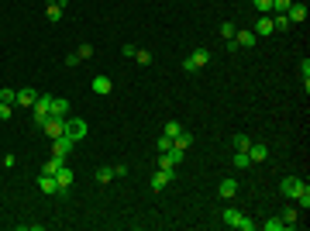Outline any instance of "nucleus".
Returning <instances> with one entry per match:
<instances>
[{"label":"nucleus","mask_w":310,"mask_h":231,"mask_svg":"<svg viewBox=\"0 0 310 231\" xmlns=\"http://www.w3.org/2000/svg\"><path fill=\"white\" fill-rule=\"evenodd\" d=\"M300 190H307V179H300V176H286V179L279 183V193H283V197H290V200H297V197H300Z\"/></svg>","instance_id":"1"},{"label":"nucleus","mask_w":310,"mask_h":231,"mask_svg":"<svg viewBox=\"0 0 310 231\" xmlns=\"http://www.w3.org/2000/svg\"><path fill=\"white\" fill-rule=\"evenodd\" d=\"M86 131H90V124H86L83 117H66V128H62V135H66V138L79 142V138H86Z\"/></svg>","instance_id":"2"},{"label":"nucleus","mask_w":310,"mask_h":231,"mask_svg":"<svg viewBox=\"0 0 310 231\" xmlns=\"http://www.w3.org/2000/svg\"><path fill=\"white\" fill-rule=\"evenodd\" d=\"M207 62H210V52H207V49H197L193 56L183 59V69H186V73H197V69H204Z\"/></svg>","instance_id":"3"},{"label":"nucleus","mask_w":310,"mask_h":231,"mask_svg":"<svg viewBox=\"0 0 310 231\" xmlns=\"http://www.w3.org/2000/svg\"><path fill=\"white\" fill-rule=\"evenodd\" d=\"M49 107H52V97H49V93H38V100H35V107H31V117H35V124H38V128L45 124Z\"/></svg>","instance_id":"4"},{"label":"nucleus","mask_w":310,"mask_h":231,"mask_svg":"<svg viewBox=\"0 0 310 231\" xmlns=\"http://www.w3.org/2000/svg\"><path fill=\"white\" fill-rule=\"evenodd\" d=\"M286 17H290V24H304V21H307V3H304V0H293V3L286 7Z\"/></svg>","instance_id":"5"},{"label":"nucleus","mask_w":310,"mask_h":231,"mask_svg":"<svg viewBox=\"0 0 310 231\" xmlns=\"http://www.w3.org/2000/svg\"><path fill=\"white\" fill-rule=\"evenodd\" d=\"M73 179H76V176H73V169H69V166H59V173H55V186H59V197H62V193H69Z\"/></svg>","instance_id":"6"},{"label":"nucleus","mask_w":310,"mask_h":231,"mask_svg":"<svg viewBox=\"0 0 310 231\" xmlns=\"http://www.w3.org/2000/svg\"><path fill=\"white\" fill-rule=\"evenodd\" d=\"M62 128H66V117H52V114H49V117H45V124H42V131H45L49 138H59V135H62Z\"/></svg>","instance_id":"7"},{"label":"nucleus","mask_w":310,"mask_h":231,"mask_svg":"<svg viewBox=\"0 0 310 231\" xmlns=\"http://www.w3.org/2000/svg\"><path fill=\"white\" fill-rule=\"evenodd\" d=\"M73 138H66V135H59V138H52V155H59V159H66V155L73 152Z\"/></svg>","instance_id":"8"},{"label":"nucleus","mask_w":310,"mask_h":231,"mask_svg":"<svg viewBox=\"0 0 310 231\" xmlns=\"http://www.w3.org/2000/svg\"><path fill=\"white\" fill-rule=\"evenodd\" d=\"M172 176H176V169H172V166L158 169V173L152 176V190H165V183H172Z\"/></svg>","instance_id":"9"},{"label":"nucleus","mask_w":310,"mask_h":231,"mask_svg":"<svg viewBox=\"0 0 310 231\" xmlns=\"http://www.w3.org/2000/svg\"><path fill=\"white\" fill-rule=\"evenodd\" d=\"M255 38H265V35H272V14H258V21H255Z\"/></svg>","instance_id":"10"},{"label":"nucleus","mask_w":310,"mask_h":231,"mask_svg":"<svg viewBox=\"0 0 310 231\" xmlns=\"http://www.w3.org/2000/svg\"><path fill=\"white\" fill-rule=\"evenodd\" d=\"M258 38H255V31H248V28H241V31H234V45L238 49H252Z\"/></svg>","instance_id":"11"},{"label":"nucleus","mask_w":310,"mask_h":231,"mask_svg":"<svg viewBox=\"0 0 310 231\" xmlns=\"http://www.w3.org/2000/svg\"><path fill=\"white\" fill-rule=\"evenodd\" d=\"M35 100H38V93L35 90H17V97H14V107H35Z\"/></svg>","instance_id":"12"},{"label":"nucleus","mask_w":310,"mask_h":231,"mask_svg":"<svg viewBox=\"0 0 310 231\" xmlns=\"http://www.w3.org/2000/svg\"><path fill=\"white\" fill-rule=\"evenodd\" d=\"M49 114H52V117H69V100H66V97H52Z\"/></svg>","instance_id":"13"},{"label":"nucleus","mask_w":310,"mask_h":231,"mask_svg":"<svg viewBox=\"0 0 310 231\" xmlns=\"http://www.w3.org/2000/svg\"><path fill=\"white\" fill-rule=\"evenodd\" d=\"M90 86H93V93H97V97H107L114 83H110V76H93V79H90Z\"/></svg>","instance_id":"14"},{"label":"nucleus","mask_w":310,"mask_h":231,"mask_svg":"<svg viewBox=\"0 0 310 231\" xmlns=\"http://www.w3.org/2000/svg\"><path fill=\"white\" fill-rule=\"evenodd\" d=\"M248 159H252V162H265V159H269V145L252 142V145H248Z\"/></svg>","instance_id":"15"},{"label":"nucleus","mask_w":310,"mask_h":231,"mask_svg":"<svg viewBox=\"0 0 310 231\" xmlns=\"http://www.w3.org/2000/svg\"><path fill=\"white\" fill-rule=\"evenodd\" d=\"M224 200H231V197H238V179H231V176H224L221 179V190H217Z\"/></svg>","instance_id":"16"},{"label":"nucleus","mask_w":310,"mask_h":231,"mask_svg":"<svg viewBox=\"0 0 310 231\" xmlns=\"http://www.w3.org/2000/svg\"><path fill=\"white\" fill-rule=\"evenodd\" d=\"M279 221H283V228H297V225H300V211H297V207H286V211L279 214Z\"/></svg>","instance_id":"17"},{"label":"nucleus","mask_w":310,"mask_h":231,"mask_svg":"<svg viewBox=\"0 0 310 231\" xmlns=\"http://www.w3.org/2000/svg\"><path fill=\"white\" fill-rule=\"evenodd\" d=\"M241 218H245V214H241V211H234V207H228V211L221 214V221H224L228 228H238V225H241Z\"/></svg>","instance_id":"18"},{"label":"nucleus","mask_w":310,"mask_h":231,"mask_svg":"<svg viewBox=\"0 0 310 231\" xmlns=\"http://www.w3.org/2000/svg\"><path fill=\"white\" fill-rule=\"evenodd\" d=\"M38 190H42V193H59L55 176H45V173H42V176H38Z\"/></svg>","instance_id":"19"},{"label":"nucleus","mask_w":310,"mask_h":231,"mask_svg":"<svg viewBox=\"0 0 310 231\" xmlns=\"http://www.w3.org/2000/svg\"><path fill=\"white\" fill-rule=\"evenodd\" d=\"M59 166H66V159H59V155H52V159H49V162L42 166V173H45V176H55V173H59Z\"/></svg>","instance_id":"20"},{"label":"nucleus","mask_w":310,"mask_h":231,"mask_svg":"<svg viewBox=\"0 0 310 231\" xmlns=\"http://www.w3.org/2000/svg\"><path fill=\"white\" fill-rule=\"evenodd\" d=\"M231 166H234V169H248V166H252V159H248V152H234Z\"/></svg>","instance_id":"21"},{"label":"nucleus","mask_w":310,"mask_h":231,"mask_svg":"<svg viewBox=\"0 0 310 231\" xmlns=\"http://www.w3.org/2000/svg\"><path fill=\"white\" fill-rule=\"evenodd\" d=\"M45 14H49V21H52V24H59V21H62V3H49V10H45Z\"/></svg>","instance_id":"22"},{"label":"nucleus","mask_w":310,"mask_h":231,"mask_svg":"<svg viewBox=\"0 0 310 231\" xmlns=\"http://www.w3.org/2000/svg\"><path fill=\"white\" fill-rule=\"evenodd\" d=\"M172 145H179V149H190V145H193V135H190V131H179V135L172 138Z\"/></svg>","instance_id":"23"},{"label":"nucleus","mask_w":310,"mask_h":231,"mask_svg":"<svg viewBox=\"0 0 310 231\" xmlns=\"http://www.w3.org/2000/svg\"><path fill=\"white\" fill-rule=\"evenodd\" d=\"M114 179V166H100L97 169V183H110Z\"/></svg>","instance_id":"24"},{"label":"nucleus","mask_w":310,"mask_h":231,"mask_svg":"<svg viewBox=\"0 0 310 231\" xmlns=\"http://www.w3.org/2000/svg\"><path fill=\"white\" fill-rule=\"evenodd\" d=\"M231 142H234V152H248V145H252V138H248V135H234Z\"/></svg>","instance_id":"25"},{"label":"nucleus","mask_w":310,"mask_h":231,"mask_svg":"<svg viewBox=\"0 0 310 231\" xmlns=\"http://www.w3.org/2000/svg\"><path fill=\"white\" fill-rule=\"evenodd\" d=\"M179 131H183V124H179V121H165V131H162V135H165V138H176Z\"/></svg>","instance_id":"26"},{"label":"nucleus","mask_w":310,"mask_h":231,"mask_svg":"<svg viewBox=\"0 0 310 231\" xmlns=\"http://www.w3.org/2000/svg\"><path fill=\"white\" fill-rule=\"evenodd\" d=\"M300 76H304V93H307V90H310V59L300 62Z\"/></svg>","instance_id":"27"},{"label":"nucleus","mask_w":310,"mask_h":231,"mask_svg":"<svg viewBox=\"0 0 310 231\" xmlns=\"http://www.w3.org/2000/svg\"><path fill=\"white\" fill-rule=\"evenodd\" d=\"M135 62H138V66H149V62H152V52L138 49V52H135Z\"/></svg>","instance_id":"28"},{"label":"nucleus","mask_w":310,"mask_h":231,"mask_svg":"<svg viewBox=\"0 0 310 231\" xmlns=\"http://www.w3.org/2000/svg\"><path fill=\"white\" fill-rule=\"evenodd\" d=\"M258 14H272V0H252Z\"/></svg>","instance_id":"29"},{"label":"nucleus","mask_w":310,"mask_h":231,"mask_svg":"<svg viewBox=\"0 0 310 231\" xmlns=\"http://www.w3.org/2000/svg\"><path fill=\"white\" fill-rule=\"evenodd\" d=\"M76 56L83 59V62H86V59H93V45H86V42H83V45L76 49Z\"/></svg>","instance_id":"30"},{"label":"nucleus","mask_w":310,"mask_h":231,"mask_svg":"<svg viewBox=\"0 0 310 231\" xmlns=\"http://www.w3.org/2000/svg\"><path fill=\"white\" fill-rule=\"evenodd\" d=\"M262 228L265 231H283V221H279V218H269V221H262Z\"/></svg>","instance_id":"31"},{"label":"nucleus","mask_w":310,"mask_h":231,"mask_svg":"<svg viewBox=\"0 0 310 231\" xmlns=\"http://www.w3.org/2000/svg\"><path fill=\"white\" fill-rule=\"evenodd\" d=\"M14 97H17V90H10V86L0 90V100H3V104H14Z\"/></svg>","instance_id":"32"},{"label":"nucleus","mask_w":310,"mask_h":231,"mask_svg":"<svg viewBox=\"0 0 310 231\" xmlns=\"http://www.w3.org/2000/svg\"><path fill=\"white\" fill-rule=\"evenodd\" d=\"M10 114H14V104H3L0 100V121H10Z\"/></svg>","instance_id":"33"},{"label":"nucleus","mask_w":310,"mask_h":231,"mask_svg":"<svg viewBox=\"0 0 310 231\" xmlns=\"http://www.w3.org/2000/svg\"><path fill=\"white\" fill-rule=\"evenodd\" d=\"M234 31H238L234 24H221V38H224V42H231V38H234Z\"/></svg>","instance_id":"34"},{"label":"nucleus","mask_w":310,"mask_h":231,"mask_svg":"<svg viewBox=\"0 0 310 231\" xmlns=\"http://www.w3.org/2000/svg\"><path fill=\"white\" fill-rule=\"evenodd\" d=\"M297 204H300L304 211H307V207H310V186H307V190H300V197H297Z\"/></svg>","instance_id":"35"},{"label":"nucleus","mask_w":310,"mask_h":231,"mask_svg":"<svg viewBox=\"0 0 310 231\" xmlns=\"http://www.w3.org/2000/svg\"><path fill=\"white\" fill-rule=\"evenodd\" d=\"M290 3H293V0H272V10H276V14H286Z\"/></svg>","instance_id":"36"},{"label":"nucleus","mask_w":310,"mask_h":231,"mask_svg":"<svg viewBox=\"0 0 310 231\" xmlns=\"http://www.w3.org/2000/svg\"><path fill=\"white\" fill-rule=\"evenodd\" d=\"M241 231H255V221H248V218H241V225H238Z\"/></svg>","instance_id":"37"},{"label":"nucleus","mask_w":310,"mask_h":231,"mask_svg":"<svg viewBox=\"0 0 310 231\" xmlns=\"http://www.w3.org/2000/svg\"><path fill=\"white\" fill-rule=\"evenodd\" d=\"M49 3H59V0H49Z\"/></svg>","instance_id":"38"}]
</instances>
